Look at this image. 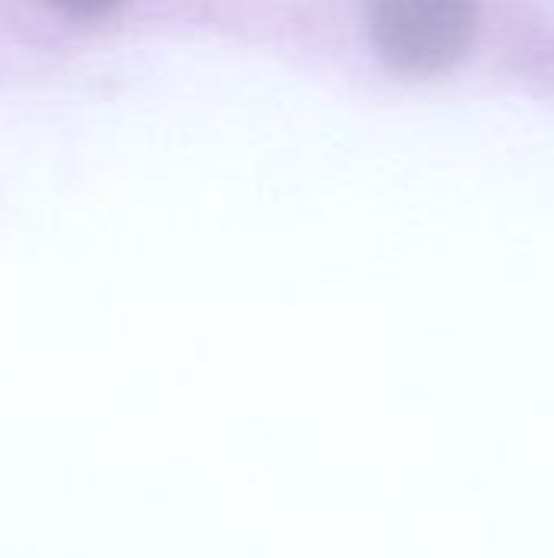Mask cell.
Segmentation results:
<instances>
[{"mask_svg": "<svg viewBox=\"0 0 554 558\" xmlns=\"http://www.w3.org/2000/svg\"><path fill=\"white\" fill-rule=\"evenodd\" d=\"M46 3H52L56 10L72 13V16H101V13H108L118 0H46Z\"/></svg>", "mask_w": 554, "mask_h": 558, "instance_id": "2", "label": "cell"}, {"mask_svg": "<svg viewBox=\"0 0 554 558\" xmlns=\"http://www.w3.org/2000/svg\"><path fill=\"white\" fill-rule=\"evenodd\" d=\"M477 29L473 0H372L369 33L385 62L402 72H441L454 65Z\"/></svg>", "mask_w": 554, "mask_h": 558, "instance_id": "1", "label": "cell"}]
</instances>
